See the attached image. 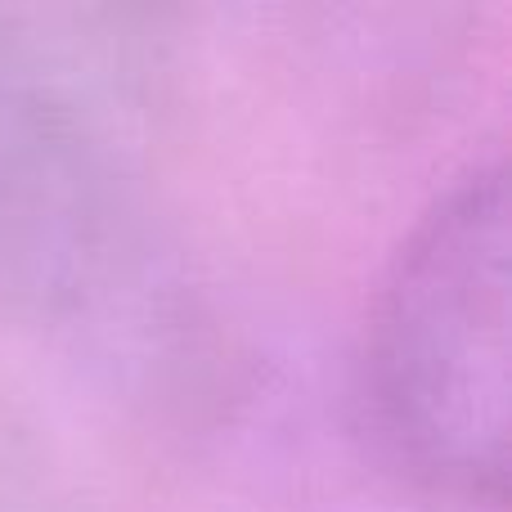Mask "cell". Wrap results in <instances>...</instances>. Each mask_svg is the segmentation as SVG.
<instances>
[{
  "label": "cell",
  "mask_w": 512,
  "mask_h": 512,
  "mask_svg": "<svg viewBox=\"0 0 512 512\" xmlns=\"http://www.w3.org/2000/svg\"><path fill=\"white\" fill-rule=\"evenodd\" d=\"M45 36L0 18V306L117 378L189 355V283L140 171Z\"/></svg>",
  "instance_id": "6da1fadb"
},
{
  "label": "cell",
  "mask_w": 512,
  "mask_h": 512,
  "mask_svg": "<svg viewBox=\"0 0 512 512\" xmlns=\"http://www.w3.org/2000/svg\"><path fill=\"white\" fill-rule=\"evenodd\" d=\"M508 167H459L400 234L360 337V409L378 454L454 508L508 499Z\"/></svg>",
  "instance_id": "7a4b0ae2"
},
{
  "label": "cell",
  "mask_w": 512,
  "mask_h": 512,
  "mask_svg": "<svg viewBox=\"0 0 512 512\" xmlns=\"http://www.w3.org/2000/svg\"><path fill=\"white\" fill-rule=\"evenodd\" d=\"M0 512H63L41 459L9 423H0Z\"/></svg>",
  "instance_id": "3957f363"
}]
</instances>
